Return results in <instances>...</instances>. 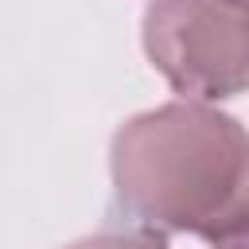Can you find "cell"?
<instances>
[{
	"mask_svg": "<svg viewBox=\"0 0 249 249\" xmlns=\"http://www.w3.org/2000/svg\"><path fill=\"white\" fill-rule=\"evenodd\" d=\"M113 210L124 226L249 241V128L210 101H167L128 117L109 144Z\"/></svg>",
	"mask_w": 249,
	"mask_h": 249,
	"instance_id": "cell-1",
	"label": "cell"
},
{
	"mask_svg": "<svg viewBox=\"0 0 249 249\" xmlns=\"http://www.w3.org/2000/svg\"><path fill=\"white\" fill-rule=\"evenodd\" d=\"M140 39L148 62L191 101L249 89V12L230 0H152Z\"/></svg>",
	"mask_w": 249,
	"mask_h": 249,
	"instance_id": "cell-2",
	"label": "cell"
},
{
	"mask_svg": "<svg viewBox=\"0 0 249 249\" xmlns=\"http://www.w3.org/2000/svg\"><path fill=\"white\" fill-rule=\"evenodd\" d=\"M62 249H167V241H163V233L124 226V230H101V233H89V237L70 241V245H62Z\"/></svg>",
	"mask_w": 249,
	"mask_h": 249,
	"instance_id": "cell-3",
	"label": "cell"
},
{
	"mask_svg": "<svg viewBox=\"0 0 249 249\" xmlns=\"http://www.w3.org/2000/svg\"><path fill=\"white\" fill-rule=\"evenodd\" d=\"M218 249H249V241H230V245H218Z\"/></svg>",
	"mask_w": 249,
	"mask_h": 249,
	"instance_id": "cell-4",
	"label": "cell"
},
{
	"mask_svg": "<svg viewBox=\"0 0 249 249\" xmlns=\"http://www.w3.org/2000/svg\"><path fill=\"white\" fill-rule=\"evenodd\" d=\"M230 4H237V8H245V12H249V0H230Z\"/></svg>",
	"mask_w": 249,
	"mask_h": 249,
	"instance_id": "cell-5",
	"label": "cell"
}]
</instances>
